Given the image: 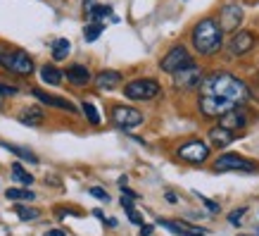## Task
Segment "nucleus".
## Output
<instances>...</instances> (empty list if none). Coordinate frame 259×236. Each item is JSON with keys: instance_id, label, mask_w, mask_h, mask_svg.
I'll return each instance as SVG.
<instances>
[{"instance_id": "29", "label": "nucleus", "mask_w": 259, "mask_h": 236, "mask_svg": "<svg viewBox=\"0 0 259 236\" xmlns=\"http://www.w3.org/2000/svg\"><path fill=\"white\" fill-rule=\"evenodd\" d=\"M19 93V88L17 86H10V84H3L0 81V98H12V95Z\"/></svg>"}, {"instance_id": "2", "label": "nucleus", "mask_w": 259, "mask_h": 236, "mask_svg": "<svg viewBox=\"0 0 259 236\" xmlns=\"http://www.w3.org/2000/svg\"><path fill=\"white\" fill-rule=\"evenodd\" d=\"M190 43H193V48H195L200 55H214L224 46V31H221V26L214 19L207 17V19H200L193 26Z\"/></svg>"}, {"instance_id": "40", "label": "nucleus", "mask_w": 259, "mask_h": 236, "mask_svg": "<svg viewBox=\"0 0 259 236\" xmlns=\"http://www.w3.org/2000/svg\"><path fill=\"white\" fill-rule=\"evenodd\" d=\"M257 236H259V229H257Z\"/></svg>"}, {"instance_id": "21", "label": "nucleus", "mask_w": 259, "mask_h": 236, "mask_svg": "<svg viewBox=\"0 0 259 236\" xmlns=\"http://www.w3.org/2000/svg\"><path fill=\"white\" fill-rule=\"evenodd\" d=\"M50 53H53V60H55V62H60V60H67V55L71 53L69 39H57V41H53Z\"/></svg>"}, {"instance_id": "28", "label": "nucleus", "mask_w": 259, "mask_h": 236, "mask_svg": "<svg viewBox=\"0 0 259 236\" xmlns=\"http://www.w3.org/2000/svg\"><path fill=\"white\" fill-rule=\"evenodd\" d=\"M88 193H91L93 198H98V200H102V203H110V193L102 189V186H91V189H88Z\"/></svg>"}, {"instance_id": "36", "label": "nucleus", "mask_w": 259, "mask_h": 236, "mask_svg": "<svg viewBox=\"0 0 259 236\" xmlns=\"http://www.w3.org/2000/svg\"><path fill=\"white\" fill-rule=\"evenodd\" d=\"M152 234V224H141V236H150Z\"/></svg>"}, {"instance_id": "39", "label": "nucleus", "mask_w": 259, "mask_h": 236, "mask_svg": "<svg viewBox=\"0 0 259 236\" xmlns=\"http://www.w3.org/2000/svg\"><path fill=\"white\" fill-rule=\"evenodd\" d=\"M93 215H95V217H98V220H102V222H105V213H102V210H93Z\"/></svg>"}, {"instance_id": "10", "label": "nucleus", "mask_w": 259, "mask_h": 236, "mask_svg": "<svg viewBox=\"0 0 259 236\" xmlns=\"http://www.w3.org/2000/svg\"><path fill=\"white\" fill-rule=\"evenodd\" d=\"M247 122H250V112L245 110L243 105L231 108V110L224 112V115L219 117V126H224V129H228V131L243 129V126H247Z\"/></svg>"}, {"instance_id": "8", "label": "nucleus", "mask_w": 259, "mask_h": 236, "mask_svg": "<svg viewBox=\"0 0 259 236\" xmlns=\"http://www.w3.org/2000/svg\"><path fill=\"white\" fill-rule=\"evenodd\" d=\"M176 155L183 160V162H188V165H202L204 160L209 157V146L200 139H193V141L183 143L179 150H176Z\"/></svg>"}, {"instance_id": "1", "label": "nucleus", "mask_w": 259, "mask_h": 236, "mask_svg": "<svg viewBox=\"0 0 259 236\" xmlns=\"http://www.w3.org/2000/svg\"><path fill=\"white\" fill-rule=\"evenodd\" d=\"M197 88H200V112L204 117H221L231 108L250 100L245 81L228 72H214L209 77H202Z\"/></svg>"}, {"instance_id": "37", "label": "nucleus", "mask_w": 259, "mask_h": 236, "mask_svg": "<svg viewBox=\"0 0 259 236\" xmlns=\"http://www.w3.org/2000/svg\"><path fill=\"white\" fill-rule=\"evenodd\" d=\"M164 196H166V203H176V200H179V198H176V193H171V191H166Z\"/></svg>"}, {"instance_id": "34", "label": "nucleus", "mask_w": 259, "mask_h": 236, "mask_svg": "<svg viewBox=\"0 0 259 236\" xmlns=\"http://www.w3.org/2000/svg\"><path fill=\"white\" fill-rule=\"evenodd\" d=\"M183 236H207V231L204 229H186Z\"/></svg>"}, {"instance_id": "14", "label": "nucleus", "mask_w": 259, "mask_h": 236, "mask_svg": "<svg viewBox=\"0 0 259 236\" xmlns=\"http://www.w3.org/2000/svg\"><path fill=\"white\" fill-rule=\"evenodd\" d=\"M64 79L69 81L71 86H88L91 81H93V74H91V70H88L86 64H79V62H74L67 67V72H64Z\"/></svg>"}, {"instance_id": "13", "label": "nucleus", "mask_w": 259, "mask_h": 236, "mask_svg": "<svg viewBox=\"0 0 259 236\" xmlns=\"http://www.w3.org/2000/svg\"><path fill=\"white\" fill-rule=\"evenodd\" d=\"M171 77H174V86L176 88H197L200 81H202V72H200L197 64H190V67L176 72Z\"/></svg>"}, {"instance_id": "35", "label": "nucleus", "mask_w": 259, "mask_h": 236, "mask_svg": "<svg viewBox=\"0 0 259 236\" xmlns=\"http://www.w3.org/2000/svg\"><path fill=\"white\" fill-rule=\"evenodd\" d=\"M43 236H67V231L64 229H48Z\"/></svg>"}, {"instance_id": "27", "label": "nucleus", "mask_w": 259, "mask_h": 236, "mask_svg": "<svg viewBox=\"0 0 259 236\" xmlns=\"http://www.w3.org/2000/svg\"><path fill=\"white\" fill-rule=\"evenodd\" d=\"M157 224L159 227H164V229H169V231L176 234V236H183V231H186L183 224H176V222H169V220H157Z\"/></svg>"}, {"instance_id": "16", "label": "nucleus", "mask_w": 259, "mask_h": 236, "mask_svg": "<svg viewBox=\"0 0 259 236\" xmlns=\"http://www.w3.org/2000/svg\"><path fill=\"white\" fill-rule=\"evenodd\" d=\"M207 136H209V143H212L214 148H228L231 143L236 141V134L224 129V126H212Z\"/></svg>"}, {"instance_id": "23", "label": "nucleus", "mask_w": 259, "mask_h": 236, "mask_svg": "<svg viewBox=\"0 0 259 236\" xmlns=\"http://www.w3.org/2000/svg\"><path fill=\"white\" fill-rule=\"evenodd\" d=\"M12 179H15L17 184H22V186H26V189H29V186L33 184V174L26 172L19 162H15V165H12Z\"/></svg>"}, {"instance_id": "6", "label": "nucleus", "mask_w": 259, "mask_h": 236, "mask_svg": "<svg viewBox=\"0 0 259 236\" xmlns=\"http://www.w3.org/2000/svg\"><path fill=\"white\" fill-rule=\"evenodd\" d=\"M193 62V55L188 53V48L186 46H174L169 53H166L162 60H159V70L166 72V74H176V72L186 70V67H190Z\"/></svg>"}, {"instance_id": "31", "label": "nucleus", "mask_w": 259, "mask_h": 236, "mask_svg": "<svg viewBox=\"0 0 259 236\" xmlns=\"http://www.w3.org/2000/svg\"><path fill=\"white\" fill-rule=\"evenodd\" d=\"M195 196L200 198V200H202L204 205H207V210H209V213H219V203H214V200H209V198L202 196V193H195Z\"/></svg>"}, {"instance_id": "5", "label": "nucleus", "mask_w": 259, "mask_h": 236, "mask_svg": "<svg viewBox=\"0 0 259 236\" xmlns=\"http://www.w3.org/2000/svg\"><path fill=\"white\" fill-rule=\"evenodd\" d=\"M162 93V86L155 79H134L124 86V95L128 100H152Z\"/></svg>"}, {"instance_id": "30", "label": "nucleus", "mask_w": 259, "mask_h": 236, "mask_svg": "<svg viewBox=\"0 0 259 236\" xmlns=\"http://www.w3.org/2000/svg\"><path fill=\"white\" fill-rule=\"evenodd\" d=\"M245 213H247V208H238V210H233V213L228 215V222H231V224H240Z\"/></svg>"}, {"instance_id": "26", "label": "nucleus", "mask_w": 259, "mask_h": 236, "mask_svg": "<svg viewBox=\"0 0 259 236\" xmlns=\"http://www.w3.org/2000/svg\"><path fill=\"white\" fill-rule=\"evenodd\" d=\"M102 31H105V24L102 22H91V24H86V29H83V39H86L88 43H93V41L100 39Z\"/></svg>"}, {"instance_id": "32", "label": "nucleus", "mask_w": 259, "mask_h": 236, "mask_svg": "<svg viewBox=\"0 0 259 236\" xmlns=\"http://www.w3.org/2000/svg\"><path fill=\"white\" fill-rule=\"evenodd\" d=\"M126 213H128V220L134 222V224H138V227H141V224H143V215L138 213V210H136V208H128V210H126Z\"/></svg>"}, {"instance_id": "20", "label": "nucleus", "mask_w": 259, "mask_h": 236, "mask_svg": "<svg viewBox=\"0 0 259 236\" xmlns=\"http://www.w3.org/2000/svg\"><path fill=\"white\" fill-rule=\"evenodd\" d=\"M5 198L12 200V203H31V200H36V193L31 189L22 186V189H8L5 191Z\"/></svg>"}, {"instance_id": "12", "label": "nucleus", "mask_w": 259, "mask_h": 236, "mask_svg": "<svg viewBox=\"0 0 259 236\" xmlns=\"http://www.w3.org/2000/svg\"><path fill=\"white\" fill-rule=\"evenodd\" d=\"M243 22V8L238 5V3H228L224 5L219 12V24H221V31L226 29V31H236L238 26Z\"/></svg>"}, {"instance_id": "11", "label": "nucleus", "mask_w": 259, "mask_h": 236, "mask_svg": "<svg viewBox=\"0 0 259 236\" xmlns=\"http://www.w3.org/2000/svg\"><path fill=\"white\" fill-rule=\"evenodd\" d=\"M254 43H257V39H254L252 31H233V36L228 41V53L233 57H240L245 53H250Z\"/></svg>"}, {"instance_id": "3", "label": "nucleus", "mask_w": 259, "mask_h": 236, "mask_svg": "<svg viewBox=\"0 0 259 236\" xmlns=\"http://www.w3.org/2000/svg\"><path fill=\"white\" fill-rule=\"evenodd\" d=\"M0 67L15 77H31L36 70L31 55L22 48H0Z\"/></svg>"}, {"instance_id": "15", "label": "nucleus", "mask_w": 259, "mask_h": 236, "mask_svg": "<svg viewBox=\"0 0 259 236\" xmlns=\"http://www.w3.org/2000/svg\"><path fill=\"white\" fill-rule=\"evenodd\" d=\"M121 81H124V79H121V74H119L117 70H102L93 77V84L100 88V91H112V88H117Z\"/></svg>"}, {"instance_id": "18", "label": "nucleus", "mask_w": 259, "mask_h": 236, "mask_svg": "<svg viewBox=\"0 0 259 236\" xmlns=\"http://www.w3.org/2000/svg\"><path fill=\"white\" fill-rule=\"evenodd\" d=\"M0 148L10 150L12 155H17L22 162H31V165H38V157H36V153L29 148H22V146H15V143H8V141H0Z\"/></svg>"}, {"instance_id": "22", "label": "nucleus", "mask_w": 259, "mask_h": 236, "mask_svg": "<svg viewBox=\"0 0 259 236\" xmlns=\"http://www.w3.org/2000/svg\"><path fill=\"white\" fill-rule=\"evenodd\" d=\"M15 215L22 222H33V220H38L40 217V210L38 208H29V205H24V203H17L15 205Z\"/></svg>"}, {"instance_id": "19", "label": "nucleus", "mask_w": 259, "mask_h": 236, "mask_svg": "<svg viewBox=\"0 0 259 236\" xmlns=\"http://www.w3.org/2000/svg\"><path fill=\"white\" fill-rule=\"evenodd\" d=\"M43 119H46V115H43V110L40 108H36V105H31V108H26V110L19 115V122L26 126H40L43 124Z\"/></svg>"}, {"instance_id": "24", "label": "nucleus", "mask_w": 259, "mask_h": 236, "mask_svg": "<svg viewBox=\"0 0 259 236\" xmlns=\"http://www.w3.org/2000/svg\"><path fill=\"white\" fill-rule=\"evenodd\" d=\"M86 15L91 17V22H100V19H105V17H114V15H112L110 5H100V3H95V5L88 10Z\"/></svg>"}, {"instance_id": "7", "label": "nucleus", "mask_w": 259, "mask_h": 236, "mask_svg": "<svg viewBox=\"0 0 259 236\" xmlns=\"http://www.w3.org/2000/svg\"><path fill=\"white\" fill-rule=\"evenodd\" d=\"M112 122L114 126L119 129H124V131H131L136 126H141L145 122L141 110H136V108H128V105H114L112 108Z\"/></svg>"}, {"instance_id": "9", "label": "nucleus", "mask_w": 259, "mask_h": 236, "mask_svg": "<svg viewBox=\"0 0 259 236\" xmlns=\"http://www.w3.org/2000/svg\"><path fill=\"white\" fill-rule=\"evenodd\" d=\"M31 95L36 98V100H40V105H48V108H55V110H62V112H76V105L71 100H67V98H62V95H53L48 93V91H43V88H31Z\"/></svg>"}, {"instance_id": "4", "label": "nucleus", "mask_w": 259, "mask_h": 236, "mask_svg": "<svg viewBox=\"0 0 259 236\" xmlns=\"http://www.w3.org/2000/svg\"><path fill=\"white\" fill-rule=\"evenodd\" d=\"M214 172H245V174H254L259 172V165L252 162L247 157L238 155V153H226V155H219L214 160Z\"/></svg>"}, {"instance_id": "25", "label": "nucleus", "mask_w": 259, "mask_h": 236, "mask_svg": "<svg viewBox=\"0 0 259 236\" xmlns=\"http://www.w3.org/2000/svg\"><path fill=\"white\" fill-rule=\"evenodd\" d=\"M81 110H83V115H86V119H88V124H93V126H98L102 122L100 119V112H98V108H95L91 100H83L81 103Z\"/></svg>"}, {"instance_id": "38", "label": "nucleus", "mask_w": 259, "mask_h": 236, "mask_svg": "<svg viewBox=\"0 0 259 236\" xmlns=\"http://www.w3.org/2000/svg\"><path fill=\"white\" fill-rule=\"evenodd\" d=\"M93 5H95L93 0H83V10H86V12H88V10H91V8H93Z\"/></svg>"}, {"instance_id": "17", "label": "nucleus", "mask_w": 259, "mask_h": 236, "mask_svg": "<svg viewBox=\"0 0 259 236\" xmlns=\"http://www.w3.org/2000/svg\"><path fill=\"white\" fill-rule=\"evenodd\" d=\"M40 81L48 86H60V84H64V72L55 64H43L40 67Z\"/></svg>"}, {"instance_id": "33", "label": "nucleus", "mask_w": 259, "mask_h": 236, "mask_svg": "<svg viewBox=\"0 0 259 236\" xmlns=\"http://www.w3.org/2000/svg\"><path fill=\"white\" fill-rule=\"evenodd\" d=\"M55 213H57V217L62 220V217H67V215H79L76 210H69V208H55Z\"/></svg>"}]
</instances>
